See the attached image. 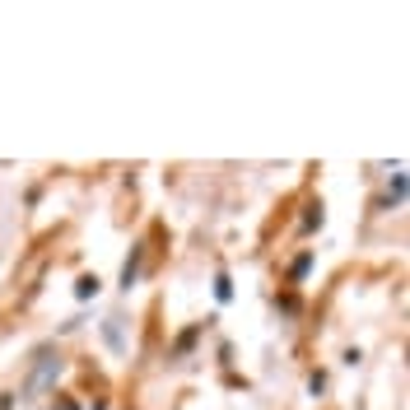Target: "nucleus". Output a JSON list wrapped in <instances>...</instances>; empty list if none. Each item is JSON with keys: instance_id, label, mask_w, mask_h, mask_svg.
<instances>
[{"instance_id": "1", "label": "nucleus", "mask_w": 410, "mask_h": 410, "mask_svg": "<svg viewBox=\"0 0 410 410\" xmlns=\"http://www.w3.org/2000/svg\"><path fill=\"white\" fill-rule=\"evenodd\" d=\"M57 369H61L57 359H52V354H42L38 373H33V378H28V387H23V391H28V396H33V391H42V387H47V382H52V378H57Z\"/></svg>"}, {"instance_id": "2", "label": "nucleus", "mask_w": 410, "mask_h": 410, "mask_svg": "<svg viewBox=\"0 0 410 410\" xmlns=\"http://www.w3.org/2000/svg\"><path fill=\"white\" fill-rule=\"evenodd\" d=\"M136 275H140V252H131V261L121 266V289H131V285H136Z\"/></svg>"}, {"instance_id": "3", "label": "nucleus", "mask_w": 410, "mask_h": 410, "mask_svg": "<svg viewBox=\"0 0 410 410\" xmlns=\"http://www.w3.org/2000/svg\"><path fill=\"white\" fill-rule=\"evenodd\" d=\"M94 294H98V275H84L75 285V298H94Z\"/></svg>"}, {"instance_id": "4", "label": "nucleus", "mask_w": 410, "mask_h": 410, "mask_svg": "<svg viewBox=\"0 0 410 410\" xmlns=\"http://www.w3.org/2000/svg\"><path fill=\"white\" fill-rule=\"evenodd\" d=\"M215 294H219V303H229V298H234V285H229V275H219V280H215Z\"/></svg>"}, {"instance_id": "6", "label": "nucleus", "mask_w": 410, "mask_h": 410, "mask_svg": "<svg viewBox=\"0 0 410 410\" xmlns=\"http://www.w3.org/2000/svg\"><path fill=\"white\" fill-rule=\"evenodd\" d=\"M94 410H103V406H94Z\"/></svg>"}, {"instance_id": "5", "label": "nucleus", "mask_w": 410, "mask_h": 410, "mask_svg": "<svg viewBox=\"0 0 410 410\" xmlns=\"http://www.w3.org/2000/svg\"><path fill=\"white\" fill-rule=\"evenodd\" d=\"M401 196H406V177L396 173V177H391V201H401Z\"/></svg>"}]
</instances>
